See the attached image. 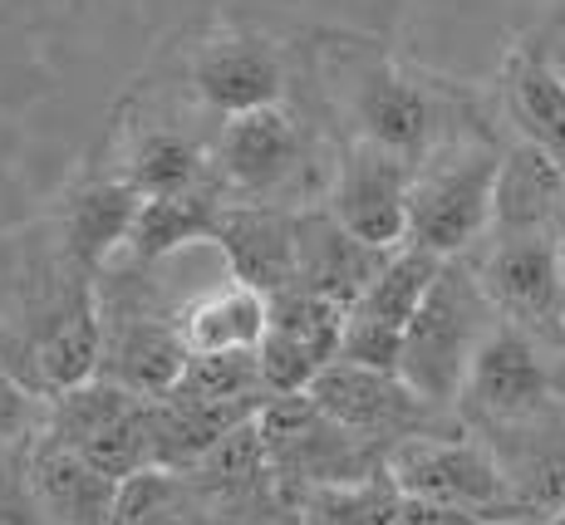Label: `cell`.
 I'll return each mask as SVG.
<instances>
[{"label":"cell","mask_w":565,"mask_h":525,"mask_svg":"<svg viewBox=\"0 0 565 525\" xmlns=\"http://www.w3.org/2000/svg\"><path fill=\"white\" fill-rule=\"evenodd\" d=\"M212 182L222 202H260V206H320L330 162L315 158L310 124L296 104H270L252 114L222 118L212 148Z\"/></svg>","instance_id":"6da1fadb"},{"label":"cell","mask_w":565,"mask_h":525,"mask_svg":"<svg viewBox=\"0 0 565 525\" xmlns=\"http://www.w3.org/2000/svg\"><path fill=\"white\" fill-rule=\"evenodd\" d=\"M492 330H497V310L487 304L472 266L462 256L438 260V276L423 290L418 310H413L404 330V344H398V378L428 408L452 418L467 364H472V354L482 349V339Z\"/></svg>","instance_id":"7a4b0ae2"},{"label":"cell","mask_w":565,"mask_h":525,"mask_svg":"<svg viewBox=\"0 0 565 525\" xmlns=\"http://www.w3.org/2000/svg\"><path fill=\"white\" fill-rule=\"evenodd\" d=\"M497 162H502V143L492 133L448 143L428 162H418L408 182L404 246L423 250L433 260L472 256L477 240L492 226Z\"/></svg>","instance_id":"3957f363"},{"label":"cell","mask_w":565,"mask_h":525,"mask_svg":"<svg viewBox=\"0 0 565 525\" xmlns=\"http://www.w3.org/2000/svg\"><path fill=\"white\" fill-rule=\"evenodd\" d=\"M565 413V364L546 344L497 320L482 349L467 364V378L452 403V422L472 437L512 432Z\"/></svg>","instance_id":"277c9868"},{"label":"cell","mask_w":565,"mask_h":525,"mask_svg":"<svg viewBox=\"0 0 565 525\" xmlns=\"http://www.w3.org/2000/svg\"><path fill=\"white\" fill-rule=\"evenodd\" d=\"M462 104L467 94H452L428 74L374 54L350 79V138H364V143L418 168L438 148L462 143V138H482V133H458Z\"/></svg>","instance_id":"5b68a950"},{"label":"cell","mask_w":565,"mask_h":525,"mask_svg":"<svg viewBox=\"0 0 565 525\" xmlns=\"http://www.w3.org/2000/svg\"><path fill=\"white\" fill-rule=\"evenodd\" d=\"M477 286L497 320L565 358V256L551 232H487L472 256Z\"/></svg>","instance_id":"8992f818"},{"label":"cell","mask_w":565,"mask_h":525,"mask_svg":"<svg viewBox=\"0 0 565 525\" xmlns=\"http://www.w3.org/2000/svg\"><path fill=\"white\" fill-rule=\"evenodd\" d=\"M256 432L286 506L296 496H306V491L350 486V481L384 472V452L374 442H364V437L344 432L334 418H324L306 393L266 398L256 413Z\"/></svg>","instance_id":"52a82bcc"},{"label":"cell","mask_w":565,"mask_h":525,"mask_svg":"<svg viewBox=\"0 0 565 525\" xmlns=\"http://www.w3.org/2000/svg\"><path fill=\"white\" fill-rule=\"evenodd\" d=\"M384 472L394 481L398 496L413 501V506H443V511H462V516L492 521V525H521L512 511V496H507L502 467L462 428L423 432V437L388 447Z\"/></svg>","instance_id":"ba28073f"},{"label":"cell","mask_w":565,"mask_h":525,"mask_svg":"<svg viewBox=\"0 0 565 525\" xmlns=\"http://www.w3.org/2000/svg\"><path fill=\"white\" fill-rule=\"evenodd\" d=\"M148 403L138 393L118 388L108 378H84L79 388H64L45 398L40 432L79 452L89 467H99L108 481H128L134 472L153 467L148 452Z\"/></svg>","instance_id":"9c48e42d"},{"label":"cell","mask_w":565,"mask_h":525,"mask_svg":"<svg viewBox=\"0 0 565 525\" xmlns=\"http://www.w3.org/2000/svg\"><path fill=\"white\" fill-rule=\"evenodd\" d=\"M306 398L324 413V418L340 422L344 432L374 442L379 452H388V447L408 442V437H423V432L458 428L448 413L428 408L398 374H379V368L344 364V358H334L330 368L315 374Z\"/></svg>","instance_id":"30bf717a"},{"label":"cell","mask_w":565,"mask_h":525,"mask_svg":"<svg viewBox=\"0 0 565 525\" xmlns=\"http://www.w3.org/2000/svg\"><path fill=\"white\" fill-rule=\"evenodd\" d=\"M408 182L413 168L398 162L394 152L364 143V138H344L330 162V182H324L320 206L354 240H364L374 250H398L408 222Z\"/></svg>","instance_id":"8fae6325"},{"label":"cell","mask_w":565,"mask_h":525,"mask_svg":"<svg viewBox=\"0 0 565 525\" xmlns=\"http://www.w3.org/2000/svg\"><path fill=\"white\" fill-rule=\"evenodd\" d=\"M182 481L192 486L206 525H290V506L270 476L256 418L226 432L202 462H192Z\"/></svg>","instance_id":"7c38bea8"},{"label":"cell","mask_w":565,"mask_h":525,"mask_svg":"<svg viewBox=\"0 0 565 525\" xmlns=\"http://www.w3.org/2000/svg\"><path fill=\"white\" fill-rule=\"evenodd\" d=\"M188 84L202 108L216 118H236L252 108H270L290 98V60L260 30H222L206 45L192 50Z\"/></svg>","instance_id":"4fadbf2b"},{"label":"cell","mask_w":565,"mask_h":525,"mask_svg":"<svg viewBox=\"0 0 565 525\" xmlns=\"http://www.w3.org/2000/svg\"><path fill=\"white\" fill-rule=\"evenodd\" d=\"M340 304L320 300L306 290H280L266 300V330L256 344L260 364V388L266 398L280 393H306L320 368H330L340 358V334H344Z\"/></svg>","instance_id":"5bb4252c"},{"label":"cell","mask_w":565,"mask_h":525,"mask_svg":"<svg viewBox=\"0 0 565 525\" xmlns=\"http://www.w3.org/2000/svg\"><path fill=\"white\" fill-rule=\"evenodd\" d=\"M433 276H438V260L413 246H398L384 260V270L369 280V290L350 304V314H344V334H340L344 364L398 374V344H404V330L413 310H418L423 290L433 286Z\"/></svg>","instance_id":"9a60e30c"},{"label":"cell","mask_w":565,"mask_h":525,"mask_svg":"<svg viewBox=\"0 0 565 525\" xmlns=\"http://www.w3.org/2000/svg\"><path fill=\"white\" fill-rule=\"evenodd\" d=\"M212 246L222 250L226 280L280 294L296 280V212L290 206H260V202H222L212 222Z\"/></svg>","instance_id":"2e32d148"},{"label":"cell","mask_w":565,"mask_h":525,"mask_svg":"<svg viewBox=\"0 0 565 525\" xmlns=\"http://www.w3.org/2000/svg\"><path fill=\"white\" fill-rule=\"evenodd\" d=\"M388 256L394 250H374L364 240H354L324 206H300L296 212V280H290V290L320 294V300L350 310L369 290V280L384 270Z\"/></svg>","instance_id":"e0dca14e"},{"label":"cell","mask_w":565,"mask_h":525,"mask_svg":"<svg viewBox=\"0 0 565 525\" xmlns=\"http://www.w3.org/2000/svg\"><path fill=\"white\" fill-rule=\"evenodd\" d=\"M477 442L502 467L507 496H512L521 525L565 506V413H551V418L512 432L477 437Z\"/></svg>","instance_id":"ac0fdd59"},{"label":"cell","mask_w":565,"mask_h":525,"mask_svg":"<svg viewBox=\"0 0 565 525\" xmlns=\"http://www.w3.org/2000/svg\"><path fill=\"white\" fill-rule=\"evenodd\" d=\"M20 452H25L30 496L50 525H108L118 481H108L99 467H89L79 452H70L40 428L25 437Z\"/></svg>","instance_id":"d6986e66"},{"label":"cell","mask_w":565,"mask_h":525,"mask_svg":"<svg viewBox=\"0 0 565 525\" xmlns=\"http://www.w3.org/2000/svg\"><path fill=\"white\" fill-rule=\"evenodd\" d=\"M138 196L124 178H89L84 188H74L64 196V206L50 216L54 236H60L64 256L84 270V276L99 280L104 266H114V256L124 250L128 226L138 216Z\"/></svg>","instance_id":"ffe728a7"},{"label":"cell","mask_w":565,"mask_h":525,"mask_svg":"<svg viewBox=\"0 0 565 525\" xmlns=\"http://www.w3.org/2000/svg\"><path fill=\"white\" fill-rule=\"evenodd\" d=\"M502 114L516 143H531L565 168V79L546 64L536 40L516 45L502 64Z\"/></svg>","instance_id":"44dd1931"},{"label":"cell","mask_w":565,"mask_h":525,"mask_svg":"<svg viewBox=\"0 0 565 525\" xmlns=\"http://www.w3.org/2000/svg\"><path fill=\"white\" fill-rule=\"evenodd\" d=\"M260 408L252 403H206V398H182V393H162L148 403V452H153L158 472H188L202 462L226 432L252 422Z\"/></svg>","instance_id":"7402d4cb"},{"label":"cell","mask_w":565,"mask_h":525,"mask_svg":"<svg viewBox=\"0 0 565 525\" xmlns=\"http://www.w3.org/2000/svg\"><path fill=\"white\" fill-rule=\"evenodd\" d=\"M266 330V294L216 280L178 304V339L188 354H256Z\"/></svg>","instance_id":"603a6c76"},{"label":"cell","mask_w":565,"mask_h":525,"mask_svg":"<svg viewBox=\"0 0 565 525\" xmlns=\"http://www.w3.org/2000/svg\"><path fill=\"white\" fill-rule=\"evenodd\" d=\"M565 188V168L531 143H507L492 182V226L487 232H551Z\"/></svg>","instance_id":"cb8c5ba5"},{"label":"cell","mask_w":565,"mask_h":525,"mask_svg":"<svg viewBox=\"0 0 565 525\" xmlns=\"http://www.w3.org/2000/svg\"><path fill=\"white\" fill-rule=\"evenodd\" d=\"M216 206H222V192L216 188L182 192V196H143L134 226H128L124 256L134 266H168L178 250L212 246Z\"/></svg>","instance_id":"d4e9b609"},{"label":"cell","mask_w":565,"mask_h":525,"mask_svg":"<svg viewBox=\"0 0 565 525\" xmlns=\"http://www.w3.org/2000/svg\"><path fill=\"white\" fill-rule=\"evenodd\" d=\"M118 178L138 196H182V192L216 188L206 143H198V138L182 133V128H148V133H138Z\"/></svg>","instance_id":"484cf974"},{"label":"cell","mask_w":565,"mask_h":525,"mask_svg":"<svg viewBox=\"0 0 565 525\" xmlns=\"http://www.w3.org/2000/svg\"><path fill=\"white\" fill-rule=\"evenodd\" d=\"M404 496L394 491L388 472H374L350 486H320L290 501V525H398Z\"/></svg>","instance_id":"4316f807"},{"label":"cell","mask_w":565,"mask_h":525,"mask_svg":"<svg viewBox=\"0 0 565 525\" xmlns=\"http://www.w3.org/2000/svg\"><path fill=\"white\" fill-rule=\"evenodd\" d=\"M108 525H206V521H202L182 472H158V467H148V472H134L128 481H118Z\"/></svg>","instance_id":"83f0119b"},{"label":"cell","mask_w":565,"mask_h":525,"mask_svg":"<svg viewBox=\"0 0 565 525\" xmlns=\"http://www.w3.org/2000/svg\"><path fill=\"white\" fill-rule=\"evenodd\" d=\"M168 393L206 403H252V408L266 403L256 354H188V364H182V374Z\"/></svg>","instance_id":"f1b7e54d"},{"label":"cell","mask_w":565,"mask_h":525,"mask_svg":"<svg viewBox=\"0 0 565 525\" xmlns=\"http://www.w3.org/2000/svg\"><path fill=\"white\" fill-rule=\"evenodd\" d=\"M25 437L10 447H0V525H50L40 516L35 496H30V481H25Z\"/></svg>","instance_id":"f546056e"},{"label":"cell","mask_w":565,"mask_h":525,"mask_svg":"<svg viewBox=\"0 0 565 525\" xmlns=\"http://www.w3.org/2000/svg\"><path fill=\"white\" fill-rule=\"evenodd\" d=\"M40 413H45V403L30 398V393L0 368V447H10V442H20V437L35 432Z\"/></svg>","instance_id":"4dcf8cb0"},{"label":"cell","mask_w":565,"mask_h":525,"mask_svg":"<svg viewBox=\"0 0 565 525\" xmlns=\"http://www.w3.org/2000/svg\"><path fill=\"white\" fill-rule=\"evenodd\" d=\"M398 525H492V521H477V516L443 511V506H413V501H404V521H398Z\"/></svg>","instance_id":"1f68e13d"},{"label":"cell","mask_w":565,"mask_h":525,"mask_svg":"<svg viewBox=\"0 0 565 525\" xmlns=\"http://www.w3.org/2000/svg\"><path fill=\"white\" fill-rule=\"evenodd\" d=\"M536 45H541V54H546V64L565 79V40H556V35H536Z\"/></svg>","instance_id":"d6a6232c"},{"label":"cell","mask_w":565,"mask_h":525,"mask_svg":"<svg viewBox=\"0 0 565 525\" xmlns=\"http://www.w3.org/2000/svg\"><path fill=\"white\" fill-rule=\"evenodd\" d=\"M551 236H556V246L565 256V188H561V206H556V222H551Z\"/></svg>","instance_id":"836d02e7"},{"label":"cell","mask_w":565,"mask_h":525,"mask_svg":"<svg viewBox=\"0 0 565 525\" xmlns=\"http://www.w3.org/2000/svg\"><path fill=\"white\" fill-rule=\"evenodd\" d=\"M541 35H556V40H565V0L556 6V15H551V25L541 30Z\"/></svg>","instance_id":"e575fe53"},{"label":"cell","mask_w":565,"mask_h":525,"mask_svg":"<svg viewBox=\"0 0 565 525\" xmlns=\"http://www.w3.org/2000/svg\"><path fill=\"white\" fill-rule=\"evenodd\" d=\"M526 525H565V506H561V511H551V516H536V521H526Z\"/></svg>","instance_id":"d590c367"},{"label":"cell","mask_w":565,"mask_h":525,"mask_svg":"<svg viewBox=\"0 0 565 525\" xmlns=\"http://www.w3.org/2000/svg\"><path fill=\"white\" fill-rule=\"evenodd\" d=\"M6 358H10V349H6V330H0V368H6Z\"/></svg>","instance_id":"8d00e7d4"}]
</instances>
